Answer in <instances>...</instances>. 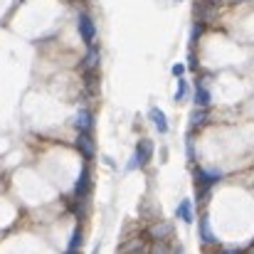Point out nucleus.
I'll return each mask as SVG.
<instances>
[{"instance_id":"nucleus-1","label":"nucleus","mask_w":254,"mask_h":254,"mask_svg":"<svg viewBox=\"0 0 254 254\" xmlns=\"http://www.w3.org/2000/svg\"><path fill=\"white\" fill-rule=\"evenodd\" d=\"M151 156H153V143H151L148 138H141L138 146H136V156H133V161H131V168H136V166H138V168L148 166Z\"/></svg>"},{"instance_id":"nucleus-2","label":"nucleus","mask_w":254,"mask_h":254,"mask_svg":"<svg viewBox=\"0 0 254 254\" xmlns=\"http://www.w3.org/2000/svg\"><path fill=\"white\" fill-rule=\"evenodd\" d=\"M222 178V173L220 170H195V185L200 188V192L205 195L207 190H210V185H215L217 180Z\"/></svg>"},{"instance_id":"nucleus-3","label":"nucleus","mask_w":254,"mask_h":254,"mask_svg":"<svg viewBox=\"0 0 254 254\" xmlns=\"http://www.w3.org/2000/svg\"><path fill=\"white\" fill-rule=\"evenodd\" d=\"M77 27H79V35H82V40H84L86 45L91 47V45H94V37H96V25L91 22V17H89V15H79V20H77Z\"/></svg>"},{"instance_id":"nucleus-4","label":"nucleus","mask_w":254,"mask_h":254,"mask_svg":"<svg viewBox=\"0 0 254 254\" xmlns=\"http://www.w3.org/2000/svg\"><path fill=\"white\" fill-rule=\"evenodd\" d=\"M74 126L79 128V133H91V128H94V114L89 109H79L77 116H74Z\"/></svg>"},{"instance_id":"nucleus-5","label":"nucleus","mask_w":254,"mask_h":254,"mask_svg":"<svg viewBox=\"0 0 254 254\" xmlns=\"http://www.w3.org/2000/svg\"><path fill=\"white\" fill-rule=\"evenodd\" d=\"M89 188H91V180H89V168H82L79 173V180H77V185H74V195L77 197H84L86 192H89Z\"/></svg>"},{"instance_id":"nucleus-6","label":"nucleus","mask_w":254,"mask_h":254,"mask_svg":"<svg viewBox=\"0 0 254 254\" xmlns=\"http://www.w3.org/2000/svg\"><path fill=\"white\" fill-rule=\"evenodd\" d=\"M77 148H79V153H82L84 158H91V156H94V141H91L89 133H79V136H77Z\"/></svg>"},{"instance_id":"nucleus-7","label":"nucleus","mask_w":254,"mask_h":254,"mask_svg":"<svg viewBox=\"0 0 254 254\" xmlns=\"http://www.w3.org/2000/svg\"><path fill=\"white\" fill-rule=\"evenodd\" d=\"M148 116H151V121H153V126H156V128H158L161 133H166V131H168V121H166V114H163L161 109H156V106H153Z\"/></svg>"},{"instance_id":"nucleus-8","label":"nucleus","mask_w":254,"mask_h":254,"mask_svg":"<svg viewBox=\"0 0 254 254\" xmlns=\"http://www.w3.org/2000/svg\"><path fill=\"white\" fill-rule=\"evenodd\" d=\"M178 217H180L183 222H188V225L195 220V217H192V202H190V200H183V202L178 205Z\"/></svg>"},{"instance_id":"nucleus-9","label":"nucleus","mask_w":254,"mask_h":254,"mask_svg":"<svg viewBox=\"0 0 254 254\" xmlns=\"http://www.w3.org/2000/svg\"><path fill=\"white\" fill-rule=\"evenodd\" d=\"M195 104L200 106V109H205L207 104H210V91L205 89V86H195Z\"/></svg>"},{"instance_id":"nucleus-10","label":"nucleus","mask_w":254,"mask_h":254,"mask_svg":"<svg viewBox=\"0 0 254 254\" xmlns=\"http://www.w3.org/2000/svg\"><path fill=\"white\" fill-rule=\"evenodd\" d=\"M200 237H202V242H207V245L215 242V235L210 232V220H207V217L200 220Z\"/></svg>"},{"instance_id":"nucleus-11","label":"nucleus","mask_w":254,"mask_h":254,"mask_svg":"<svg viewBox=\"0 0 254 254\" xmlns=\"http://www.w3.org/2000/svg\"><path fill=\"white\" fill-rule=\"evenodd\" d=\"M79 245H82V230L77 227V230H74V235H72V240H69V247H67V252L64 254H77Z\"/></svg>"},{"instance_id":"nucleus-12","label":"nucleus","mask_w":254,"mask_h":254,"mask_svg":"<svg viewBox=\"0 0 254 254\" xmlns=\"http://www.w3.org/2000/svg\"><path fill=\"white\" fill-rule=\"evenodd\" d=\"M205 119H207V111H205V109H195V111H192V116H190V128H195V126L205 124Z\"/></svg>"},{"instance_id":"nucleus-13","label":"nucleus","mask_w":254,"mask_h":254,"mask_svg":"<svg viewBox=\"0 0 254 254\" xmlns=\"http://www.w3.org/2000/svg\"><path fill=\"white\" fill-rule=\"evenodd\" d=\"M96 64H99V52L91 47V50H89V55H86V60H84V69H94Z\"/></svg>"},{"instance_id":"nucleus-14","label":"nucleus","mask_w":254,"mask_h":254,"mask_svg":"<svg viewBox=\"0 0 254 254\" xmlns=\"http://www.w3.org/2000/svg\"><path fill=\"white\" fill-rule=\"evenodd\" d=\"M185 94H188V84H185V79H178V91H175V101H183V99H185Z\"/></svg>"},{"instance_id":"nucleus-15","label":"nucleus","mask_w":254,"mask_h":254,"mask_svg":"<svg viewBox=\"0 0 254 254\" xmlns=\"http://www.w3.org/2000/svg\"><path fill=\"white\" fill-rule=\"evenodd\" d=\"M168 232H170V227L168 225H161V227H153V237H168Z\"/></svg>"},{"instance_id":"nucleus-16","label":"nucleus","mask_w":254,"mask_h":254,"mask_svg":"<svg viewBox=\"0 0 254 254\" xmlns=\"http://www.w3.org/2000/svg\"><path fill=\"white\" fill-rule=\"evenodd\" d=\"M183 72H185L183 64H175V67H173V74H175V77H183Z\"/></svg>"},{"instance_id":"nucleus-17","label":"nucleus","mask_w":254,"mask_h":254,"mask_svg":"<svg viewBox=\"0 0 254 254\" xmlns=\"http://www.w3.org/2000/svg\"><path fill=\"white\" fill-rule=\"evenodd\" d=\"M153 254H166V247H163V245H156V252Z\"/></svg>"},{"instance_id":"nucleus-18","label":"nucleus","mask_w":254,"mask_h":254,"mask_svg":"<svg viewBox=\"0 0 254 254\" xmlns=\"http://www.w3.org/2000/svg\"><path fill=\"white\" fill-rule=\"evenodd\" d=\"M217 254H240V252H235V250H225V252H217Z\"/></svg>"}]
</instances>
